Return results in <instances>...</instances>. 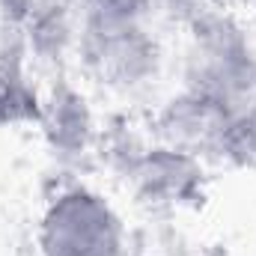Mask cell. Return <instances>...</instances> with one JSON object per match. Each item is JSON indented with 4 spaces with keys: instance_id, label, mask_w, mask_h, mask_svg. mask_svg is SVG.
I'll list each match as a JSON object with an SVG mask.
<instances>
[{
    "instance_id": "obj_1",
    "label": "cell",
    "mask_w": 256,
    "mask_h": 256,
    "mask_svg": "<svg viewBox=\"0 0 256 256\" xmlns=\"http://www.w3.org/2000/svg\"><path fill=\"white\" fill-rule=\"evenodd\" d=\"M182 86L194 90L230 128L226 164L256 170V48L242 21L214 0H185Z\"/></svg>"
},
{
    "instance_id": "obj_2",
    "label": "cell",
    "mask_w": 256,
    "mask_h": 256,
    "mask_svg": "<svg viewBox=\"0 0 256 256\" xmlns=\"http://www.w3.org/2000/svg\"><path fill=\"white\" fill-rule=\"evenodd\" d=\"M74 57L96 86L116 96H137L158 80L164 48L152 15L84 12Z\"/></svg>"
},
{
    "instance_id": "obj_3",
    "label": "cell",
    "mask_w": 256,
    "mask_h": 256,
    "mask_svg": "<svg viewBox=\"0 0 256 256\" xmlns=\"http://www.w3.org/2000/svg\"><path fill=\"white\" fill-rule=\"evenodd\" d=\"M36 248L39 256H128V232L108 196L68 185L45 202Z\"/></svg>"
},
{
    "instance_id": "obj_4",
    "label": "cell",
    "mask_w": 256,
    "mask_h": 256,
    "mask_svg": "<svg viewBox=\"0 0 256 256\" xmlns=\"http://www.w3.org/2000/svg\"><path fill=\"white\" fill-rule=\"evenodd\" d=\"M122 173L134 194L152 208H182L202 200V161L161 140L152 146H131Z\"/></svg>"
},
{
    "instance_id": "obj_5",
    "label": "cell",
    "mask_w": 256,
    "mask_h": 256,
    "mask_svg": "<svg viewBox=\"0 0 256 256\" xmlns=\"http://www.w3.org/2000/svg\"><path fill=\"white\" fill-rule=\"evenodd\" d=\"M27 48L18 36L3 33L0 42V126H39L42 96L30 80Z\"/></svg>"
},
{
    "instance_id": "obj_6",
    "label": "cell",
    "mask_w": 256,
    "mask_h": 256,
    "mask_svg": "<svg viewBox=\"0 0 256 256\" xmlns=\"http://www.w3.org/2000/svg\"><path fill=\"white\" fill-rule=\"evenodd\" d=\"M39 126L45 131L48 143L60 155H78L90 146L92 137V114L84 96L72 86H57L48 98H42Z\"/></svg>"
},
{
    "instance_id": "obj_7",
    "label": "cell",
    "mask_w": 256,
    "mask_h": 256,
    "mask_svg": "<svg viewBox=\"0 0 256 256\" xmlns=\"http://www.w3.org/2000/svg\"><path fill=\"white\" fill-rule=\"evenodd\" d=\"M84 12H116V15H152L170 0H78Z\"/></svg>"
},
{
    "instance_id": "obj_8",
    "label": "cell",
    "mask_w": 256,
    "mask_h": 256,
    "mask_svg": "<svg viewBox=\"0 0 256 256\" xmlns=\"http://www.w3.org/2000/svg\"><path fill=\"white\" fill-rule=\"evenodd\" d=\"M208 256H226V254H220V250H218V254H208Z\"/></svg>"
},
{
    "instance_id": "obj_9",
    "label": "cell",
    "mask_w": 256,
    "mask_h": 256,
    "mask_svg": "<svg viewBox=\"0 0 256 256\" xmlns=\"http://www.w3.org/2000/svg\"><path fill=\"white\" fill-rule=\"evenodd\" d=\"M248 3H250V6H254V9H256V0H248Z\"/></svg>"
}]
</instances>
